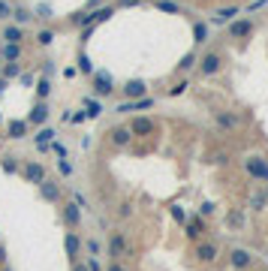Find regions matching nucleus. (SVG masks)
I'll use <instances>...</instances> for the list:
<instances>
[{
    "label": "nucleus",
    "instance_id": "603ef678",
    "mask_svg": "<svg viewBox=\"0 0 268 271\" xmlns=\"http://www.w3.org/2000/svg\"><path fill=\"white\" fill-rule=\"evenodd\" d=\"M72 271H88V265L85 262H72Z\"/></svg>",
    "mask_w": 268,
    "mask_h": 271
},
{
    "label": "nucleus",
    "instance_id": "f8f14e48",
    "mask_svg": "<svg viewBox=\"0 0 268 271\" xmlns=\"http://www.w3.org/2000/svg\"><path fill=\"white\" fill-rule=\"evenodd\" d=\"M40 196H43L46 202H54V205H57V202L63 199V193H60V184H57V181H52V178H46V181L40 184Z\"/></svg>",
    "mask_w": 268,
    "mask_h": 271
},
{
    "label": "nucleus",
    "instance_id": "f03ea898",
    "mask_svg": "<svg viewBox=\"0 0 268 271\" xmlns=\"http://www.w3.org/2000/svg\"><path fill=\"white\" fill-rule=\"evenodd\" d=\"M21 175H24L27 184H36V187L49 178V172H46V166H43L40 160H24V163H21Z\"/></svg>",
    "mask_w": 268,
    "mask_h": 271
},
{
    "label": "nucleus",
    "instance_id": "bb28decb",
    "mask_svg": "<svg viewBox=\"0 0 268 271\" xmlns=\"http://www.w3.org/2000/svg\"><path fill=\"white\" fill-rule=\"evenodd\" d=\"M54 40H57V33H54L52 27H43L40 33H36V46H43V49H49Z\"/></svg>",
    "mask_w": 268,
    "mask_h": 271
},
{
    "label": "nucleus",
    "instance_id": "8fccbe9b",
    "mask_svg": "<svg viewBox=\"0 0 268 271\" xmlns=\"http://www.w3.org/2000/svg\"><path fill=\"white\" fill-rule=\"evenodd\" d=\"M139 3H142V0H118V6H124V9L127 6H139Z\"/></svg>",
    "mask_w": 268,
    "mask_h": 271
},
{
    "label": "nucleus",
    "instance_id": "ea45409f",
    "mask_svg": "<svg viewBox=\"0 0 268 271\" xmlns=\"http://www.w3.org/2000/svg\"><path fill=\"white\" fill-rule=\"evenodd\" d=\"M33 15H40V18H52V6H49V3H40Z\"/></svg>",
    "mask_w": 268,
    "mask_h": 271
},
{
    "label": "nucleus",
    "instance_id": "1a4fd4ad",
    "mask_svg": "<svg viewBox=\"0 0 268 271\" xmlns=\"http://www.w3.org/2000/svg\"><path fill=\"white\" fill-rule=\"evenodd\" d=\"M196 66H199V72H202V75H217V72H220V66H223V57H220L217 52H208V54H202V57H199V63H196Z\"/></svg>",
    "mask_w": 268,
    "mask_h": 271
},
{
    "label": "nucleus",
    "instance_id": "aec40b11",
    "mask_svg": "<svg viewBox=\"0 0 268 271\" xmlns=\"http://www.w3.org/2000/svg\"><path fill=\"white\" fill-rule=\"evenodd\" d=\"M214 121H217L220 130H238V124H241V118H238L235 111H217Z\"/></svg>",
    "mask_w": 268,
    "mask_h": 271
},
{
    "label": "nucleus",
    "instance_id": "6ab92c4d",
    "mask_svg": "<svg viewBox=\"0 0 268 271\" xmlns=\"http://www.w3.org/2000/svg\"><path fill=\"white\" fill-rule=\"evenodd\" d=\"M0 40H3V43H12V46H21V43H24V27L6 24L3 30H0Z\"/></svg>",
    "mask_w": 268,
    "mask_h": 271
},
{
    "label": "nucleus",
    "instance_id": "39448f33",
    "mask_svg": "<svg viewBox=\"0 0 268 271\" xmlns=\"http://www.w3.org/2000/svg\"><path fill=\"white\" fill-rule=\"evenodd\" d=\"M244 169H247V175H250V178H256V181H265V184H268V163L259 157V154H253V157H247V160H244Z\"/></svg>",
    "mask_w": 268,
    "mask_h": 271
},
{
    "label": "nucleus",
    "instance_id": "cd10ccee",
    "mask_svg": "<svg viewBox=\"0 0 268 271\" xmlns=\"http://www.w3.org/2000/svg\"><path fill=\"white\" fill-rule=\"evenodd\" d=\"M196 63H199V54H196V52H187V54L181 57V63H178V72H190Z\"/></svg>",
    "mask_w": 268,
    "mask_h": 271
},
{
    "label": "nucleus",
    "instance_id": "c9c22d12",
    "mask_svg": "<svg viewBox=\"0 0 268 271\" xmlns=\"http://www.w3.org/2000/svg\"><path fill=\"white\" fill-rule=\"evenodd\" d=\"M82 247H85V250H88V253H91V256H100V250H103V247H100V241H97V238H88V241H82Z\"/></svg>",
    "mask_w": 268,
    "mask_h": 271
},
{
    "label": "nucleus",
    "instance_id": "4be33fe9",
    "mask_svg": "<svg viewBox=\"0 0 268 271\" xmlns=\"http://www.w3.org/2000/svg\"><path fill=\"white\" fill-rule=\"evenodd\" d=\"M21 46H12V43H3L0 46V60L3 63H15V60H21Z\"/></svg>",
    "mask_w": 268,
    "mask_h": 271
},
{
    "label": "nucleus",
    "instance_id": "20e7f679",
    "mask_svg": "<svg viewBox=\"0 0 268 271\" xmlns=\"http://www.w3.org/2000/svg\"><path fill=\"white\" fill-rule=\"evenodd\" d=\"M49 114H52V106H49V100H40V103H36L33 108H30V114H27V124L30 127H46L49 124Z\"/></svg>",
    "mask_w": 268,
    "mask_h": 271
},
{
    "label": "nucleus",
    "instance_id": "a18cd8bd",
    "mask_svg": "<svg viewBox=\"0 0 268 271\" xmlns=\"http://www.w3.org/2000/svg\"><path fill=\"white\" fill-rule=\"evenodd\" d=\"M85 265H88V271H103V265H100V259H97V256H91Z\"/></svg>",
    "mask_w": 268,
    "mask_h": 271
},
{
    "label": "nucleus",
    "instance_id": "37998d69",
    "mask_svg": "<svg viewBox=\"0 0 268 271\" xmlns=\"http://www.w3.org/2000/svg\"><path fill=\"white\" fill-rule=\"evenodd\" d=\"M33 82H36V72H21V85L24 88H33Z\"/></svg>",
    "mask_w": 268,
    "mask_h": 271
},
{
    "label": "nucleus",
    "instance_id": "473e14b6",
    "mask_svg": "<svg viewBox=\"0 0 268 271\" xmlns=\"http://www.w3.org/2000/svg\"><path fill=\"white\" fill-rule=\"evenodd\" d=\"M57 172H60L63 178H72V172H75V166H72V163H69L66 157H60V160H57Z\"/></svg>",
    "mask_w": 268,
    "mask_h": 271
},
{
    "label": "nucleus",
    "instance_id": "79ce46f5",
    "mask_svg": "<svg viewBox=\"0 0 268 271\" xmlns=\"http://www.w3.org/2000/svg\"><path fill=\"white\" fill-rule=\"evenodd\" d=\"M214 208H217L214 202H202V208H199V217H211V214H214Z\"/></svg>",
    "mask_w": 268,
    "mask_h": 271
},
{
    "label": "nucleus",
    "instance_id": "a211bd4d",
    "mask_svg": "<svg viewBox=\"0 0 268 271\" xmlns=\"http://www.w3.org/2000/svg\"><path fill=\"white\" fill-rule=\"evenodd\" d=\"M124 97H127V100H142V97H148V85H145L142 79H130V82L124 85Z\"/></svg>",
    "mask_w": 268,
    "mask_h": 271
},
{
    "label": "nucleus",
    "instance_id": "7c9ffc66",
    "mask_svg": "<svg viewBox=\"0 0 268 271\" xmlns=\"http://www.w3.org/2000/svg\"><path fill=\"white\" fill-rule=\"evenodd\" d=\"M75 69H79V72H85V75H94V63H91V57H88L85 52H79V60H75Z\"/></svg>",
    "mask_w": 268,
    "mask_h": 271
},
{
    "label": "nucleus",
    "instance_id": "ddd939ff",
    "mask_svg": "<svg viewBox=\"0 0 268 271\" xmlns=\"http://www.w3.org/2000/svg\"><path fill=\"white\" fill-rule=\"evenodd\" d=\"M108 142H111L114 148H130V142H133L130 127H111V130H108Z\"/></svg>",
    "mask_w": 268,
    "mask_h": 271
},
{
    "label": "nucleus",
    "instance_id": "4c0bfd02",
    "mask_svg": "<svg viewBox=\"0 0 268 271\" xmlns=\"http://www.w3.org/2000/svg\"><path fill=\"white\" fill-rule=\"evenodd\" d=\"M250 205H253V211H265V196H262V193H253Z\"/></svg>",
    "mask_w": 268,
    "mask_h": 271
},
{
    "label": "nucleus",
    "instance_id": "4468645a",
    "mask_svg": "<svg viewBox=\"0 0 268 271\" xmlns=\"http://www.w3.org/2000/svg\"><path fill=\"white\" fill-rule=\"evenodd\" d=\"M232 40H244V36H250L253 33V21L250 18H238V21H232L229 24V30H226Z\"/></svg>",
    "mask_w": 268,
    "mask_h": 271
},
{
    "label": "nucleus",
    "instance_id": "de8ad7c7",
    "mask_svg": "<svg viewBox=\"0 0 268 271\" xmlns=\"http://www.w3.org/2000/svg\"><path fill=\"white\" fill-rule=\"evenodd\" d=\"M75 75H79V69H75V66H66L63 69V79H75Z\"/></svg>",
    "mask_w": 268,
    "mask_h": 271
},
{
    "label": "nucleus",
    "instance_id": "58836bf2",
    "mask_svg": "<svg viewBox=\"0 0 268 271\" xmlns=\"http://www.w3.org/2000/svg\"><path fill=\"white\" fill-rule=\"evenodd\" d=\"M0 18H12V3L9 0H0Z\"/></svg>",
    "mask_w": 268,
    "mask_h": 271
},
{
    "label": "nucleus",
    "instance_id": "49530a36",
    "mask_svg": "<svg viewBox=\"0 0 268 271\" xmlns=\"http://www.w3.org/2000/svg\"><path fill=\"white\" fill-rule=\"evenodd\" d=\"M43 75H46V79H52V75H54V63H52V60L43 63Z\"/></svg>",
    "mask_w": 268,
    "mask_h": 271
},
{
    "label": "nucleus",
    "instance_id": "2f4dec72",
    "mask_svg": "<svg viewBox=\"0 0 268 271\" xmlns=\"http://www.w3.org/2000/svg\"><path fill=\"white\" fill-rule=\"evenodd\" d=\"M21 72H24V69H21V63L15 60V63H3V72H0V75H3V79L9 82V79H18Z\"/></svg>",
    "mask_w": 268,
    "mask_h": 271
},
{
    "label": "nucleus",
    "instance_id": "a878e982",
    "mask_svg": "<svg viewBox=\"0 0 268 271\" xmlns=\"http://www.w3.org/2000/svg\"><path fill=\"white\" fill-rule=\"evenodd\" d=\"M235 15H238V6H223V9L214 12V24H226V21H232Z\"/></svg>",
    "mask_w": 268,
    "mask_h": 271
},
{
    "label": "nucleus",
    "instance_id": "4d7b16f0",
    "mask_svg": "<svg viewBox=\"0 0 268 271\" xmlns=\"http://www.w3.org/2000/svg\"><path fill=\"white\" fill-rule=\"evenodd\" d=\"M0 127H3V114H0Z\"/></svg>",
    "mask_w": 268,
    "mask_h": 271
},
{
    "label": "nucleus",
    "instance_id": "9d476101",
    "mask_svg": "<svg viewBox=\"0 0 268 271\" xmlns=\"http://www.w3.org/2000/svg\"><path fill=\"white\" fill-rule=\"evenodd\" d=\"M157 106V100L154 97H142V100H127V103H121L118 108V114H130V111H145V108H154Z\"/></svg>",
    "mask_w": 268,
    "mask_h": 271
},
{
    "label": "nucleus",
    "instance_id": "13d9d810",
    "mask_svg": "<svg viewBox=\"0 0 268 271\" xmlns=\"http://www.w3.org/2000/svg\"><path fill=\"white\" fill-rule=\"evenodd\" d=\"M265 196H268V190H265Z\"/></svg>",
    "mask_w": 268,
    "mask_h": 271
},
{
    "label": "nucleus",
    "instance_id": "0eeeda50",
    "mask_svg": "<svg viewBox=\"0 0 268 271\" xmlns=\"http://www.w3.org/2000/svg\"><path fill=\"white\" fill-rule=\"evenodd\" d=\"M205 232H208V229H205V217H199V214L190 217V220L184 223V235H187L190 241H202Z\"/></svg>",
    "mask_w": 268,
    "mask_h": 271
},
{
    "label": "nucleus",
    "instance_id": "412c9836",
    "mask_svg": "<svg viewBox=\"0 0 268 271\" xmlns=\"http://www.w3.org/2000/svg\"><path fill=\"white\" fill-rule=\"evenodd\" d=\"M27 130H30V124H27L24 118H18V121H9V124H6V139L18 142V139H24V136H27Z\"/></svg>",
    "mask_w": 268,
    "mask_h": 271
},
{
    "label": "nucleus",
    "instance_id": "c756f323",
    "mask_svg": "<svg viewBox=\"0 0 268 271\" xmlns=\"http://www.w3.org/2000/svg\"><path fill=\"white\" fill-rule=\"evenodd\" d=\"M82 106H85V114H88V118H100V114H103V103H100V100H91V97H88Z\"/></svg>",
    "mask_w": 268,
    "mask_h": 271
},
{
    "label": "nucleus",
    "instance_id": "7ed1b4c3",
    "mask_svg": "<svg viewBox=\"0 0 268 271\" xmlns=\"http://www.w3.org/2000/svg\"><path fill=\"white\" fill-rule=\"evenodd\" d=\"M91 79H94V94L97 97H111L114 94V79H111L106 69H94Z\"/></svg>",
    "mask_w": 268,
    "mask_h": 271
},
{
    "label": "nucleus",
    "instance_id": "b1692460",
    "mask_svg": "<svg viewBox=\"0 0 268 271\" xmlns=\"http://www.w3.org/2000/svg\"><path fill=\"white\" fill-rule=\"evenodd\" d=\"M33 88H36V97H40V100L52 97V79H46V75H40V79L33 82Z\"/></svg>",
    "mask_w": 268,
    "mask_h": 271
},
{
    "label": "nucleus",
    "instance_id": "9b49d317",
    "mask_svg": "<svg viewBox=\"0 0 268 271\" xmlns=\"http://www.w3.org/2000/svg\"><path fill=\"white\" fill-rule=\"evenodd\" d=\"M229 265H232L235 271H244V268H250V265H253V253H250V250H244V247H235L232 253H229Z\"/></svg>",
    "mask_w": 268,
    "mask_h": 271
},
{
    "label": "nucleus",
    "instance_id": "c85d7f7f",
    "mask_svg": "<svg viewBox=\"0 0 268 271\" xmlns=\"http://www.w3.org/2000/svg\"><path fill=\"white\" fill-rule=\"evenodd\" d=\"M193 43H196V46L208 43V24H205V21H196V24H193Z\"/></svg>",
    "mask_w": 268,
    "mask_h": 271
},
{
    "label": "nucleus",
    "instance_id": "a19ab883",
    "mask_svg": "<svg viewBox=\"0 0 268 271\" xmlns=\"http://www.w3.org/2000/svg\"><path fill=\"white\" fill-rule=\"evenodd\" d=\"M187 88H190V85H187V82H178V85H175V88H169V97H181V94H184V91H187Z\"/></svg>",
    "mask_w": 268,
    "mask_h": 271
},
{
    "label": "nucleus",
    "instance_id": "72a5a7b5",
    "mask_svg": "<svg viewBox=\"0 0 268 271\" xmlns=\"http://www.w3.org/2000/svg\"><path fill=\"white\" fill-rule=\"evenodd\" d=\"M226 223L232 226V229H241V226H244V217H241V211H229V214H226Z\"/></svg>",
    "mask_w": 268,
    "mask_h": 271
},
{
    "label": "nucleus",
    "instance_id": "864d4df0",
    "mask_svg": "<svg viewBox=\"0 0 268 271\" xmlns=\"http://www.w3.org/2000/svg\"><path fill=\"white\" fill-rule=\"evenodd\" d=\"M6 88H9V82H6V79H3V75H0V94H3V91H6Z\"/></svg>",
    "mask_w": 268,
    "mask_h": 271
},
{
    "label": "nucleus",
    "instance_id": "5fc2aeb1",
    "mask_svg": "<svg viewBox=\"0 0 268 271\" xmlns=\"http://www.w3.org/2000/svg\"><path fill=\"white\" fill-rule=\"evenodd\" d=\"M6 262V250H3V244H0V265Z\"/></svg>",
    "mask_w": 268,
    "mask_h": 271
},
{
    "label": "nucleus",
    "instance_id": "5701e85b",
    "mask_svg": "<svg viewBox=\"0 0 268 271\" xmlns=\"http://www.w3.org/2000/svg\"><path fill=\"white\" fill-rule=\"evenodd\" d=\"M0 169H3L6 175H18L21 163H18V157H12V154H3V157H0Z\"/></svg>",
    "mask_w": 268,
    "mask_h": 271
},
{
    "label": "nucleus",
    "instance_id": "6e6d98bb",
    "mask_svg": "<svg viewBox=\"0 0 268 271\" xmlns=\"http://www.w3.org/2000/svg\"><path fill=\"white\" fill-rule=\"evenodd\" d=\"M0 271H12V268H6V265H3V268H0Z\"/></svg>",
    "mask_w": 268,
    "mask_h": 271
},
{
    "label": "nucleus",
    "instance_id": "f704fd0d",
    "mask_svg": "<svg viewBox=\"0 0 268 271\" xmlns=\"http://www.w3.org/2000/svg\"><path fill=\"white\" fill-rule=\"evenodd\" d=\"M154 6H157V9H163V12H181V6L175 3V0H157Z\"/></svg>",
    "mask_w": 268,
    "mask_h": 271
},
{
    "label": "nucleus",
    "instance_id": "393cba45",
    "mask_svg": "<svg viewBox=\"0 0 268 271\" xmlns=\"http://www.w3.org/2000/svg\"><path fill=\"white\" fill-rule=\"evenodd\" d=\"M12 18H15V24H18V27H27V24L33 21V12H30V9H24V6H12Z\"/></svg>",
    "mask_w": 268,
    "mask_h": 271
},
{
    "label": "nucleus",
    "instance_id": "c03bdc74",
    "mask_svg": "<svg viewBox=\"0 0 268 271\" xmlns=\"http://www.w3.org/2000/svg\"><path fill=\"white\" fill-rule=\"evenodd\" d=\"M82 121H88L85 111H72V114H69V124H82Z\"/></svg>",
    "mask_w": 268,
    "mask_h": 271
},
{
    "label": "nucleus",
    "instance_id": "dca6fc26",
    "mask_svg": "<svg viewBox=\"0 0 268 271\" xmlns=\"http://www.w3.org/2000/svg\"><path fill=\"white\" fill-rule=\"evenodd\" d=\"M60 217H63V223H66V226H72V229H75V226L82 223V205L66 202V205H63V211H60Z\"/></svg>",
    "mask_w": 268,
    "mask_h": 271
},
{
    "label": "nucleus",
    "instance_id": "f257e3e1",
    "mask_svg": "<svg viewBox=\"0 0 268 271\" xmlns=\"http://www.w3.org/2000/svg\"><path fill=\"white\" fill-rule=\"evenodd\" d=\"M130 253V238H127V232H111L108 235V256L114 259V262H121V256H127Z\"/></svg>",
    "mask_w": 268,
    "mask_h": 271
},
{
    "label": "nucleus",
    "instance_id": "423d86ee",
    "mask_svg": "<svg viewBox=\"0 0 268 271\" xmlns=\"http://www.w3.org/2000/svg\"><path fill=\"white\" fill-rule=\"evenodd\" d=\"M193 256L199 259V262H214L217 256H220V247L214 244V241H208V238H202V241H196V250H193Z\"/></svg>",
    "mask_w": 268,
    "mask_h": 271
},
{
    "label": "nucleus",
    "instance_id": "2eb2a0df",
    "mask_svg": "<svg viewBox=\"0 0 268 271\" xmlns=\"http://www.w3.org/2000/svg\"><path fill=\"white\" fill-rule=\"evenodd\" d=\"M63 250H66L69 262H75V259H79V253H82V238L75 235V232H66V235H63Z\"/></svg>",
    "mask_w": 268,
    "mask_h": 271
},
{
    "label": "nucleus",
    "instance_id": "bf43d9fd",
    "mask_svg": "<svg viewBox=\"0 0 268 271\" xmlns=\"http://www.w3.org/2000/svg\"><path fill=\"white\" fill-rule=\"evenodd\" d=\"M0 268H3V265H0Z\"/></svg>",
    "mask_w": 268,
    "mask_h": 271
},
{
    "label": "nucleus",
    "instance_id": "e433bc0d",
    "mask_svg": "<svg viewBox=\"0 0 268 271\" xmlns=\"http://www.w3.org/2000/svg\"><path fill=\"white\" fill-rule=\"evenodd\" d=\"M169 211H172V220H175V223H187V211H184L181 205H172Z\"/></svg>",
    "mask_w": 268,
    "mask_h": 271
},
{
    "label": "nucleus",
    "instance_id": "6e6552de",
    "mask_svg": "<svg viewBox=\"0 0 268 271\" xmlns=\"http://www.w3.org/2000/svg\"><path fill=\"white\" fill-rule=\"evenodd\" d=\"M127 127H130L133 139H136V136H142V139H145V136H154V130H157V124L151 121V118H145V114H139V118H133Z\"/></svg>",
    "mask_w": 268,
    "mask_h": 271
},
{
    "label": "nucleus",
    "instance_id": "f3484780",
    "mask_svg": "<svg viewBox=\"0 0 268 271\" xmlns=\"http://www.w3.org/2000/svg\"><path fill=\"white\" fill-rule=\"evenodd\" d=\"M54 127H40V130H36V136H33V142H36V148H40L43 154L52 148V142H54Z\"/></svg>",
    "mask_w": 268,
    "mask_h": 271
},
{
    "label": "nucleus",
    "instance_id": "3c124183",
    "mask_svg": "<svg viewBox=\"0 0 268 271\" xmlns=\"http://www.w3.org/2000/svg\"><path fill=\"white\" fill-rule=\"evenodd\" d=\"M106 271H127V268H124V265H121V262H111V265H108V268H106Z\"/></svg>",
    "mask_w": 268,
    "mask_h": 271
},
{
    "label": "nucleus",
    "instance_id": "09e8293b",
    "mask_svg": "<svg viewBox=\"0 0 268 271\" xmlns=\"http://www.w3.org/2000/svg\"><path fill=\"white\" fill-rule=\"evenodd\" d=\"M265 3H268V0H253V3H250V6H247V9H250V12H256V9H262V6H265Z\"/></svg>",
    "mask_w": 268,
    "mask_h": 271
}]
</instances>
